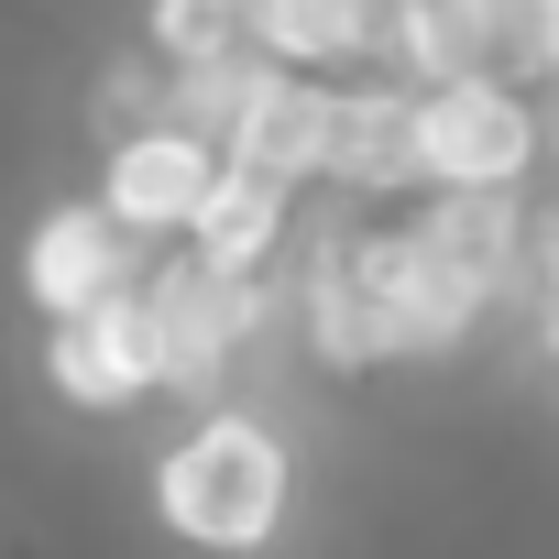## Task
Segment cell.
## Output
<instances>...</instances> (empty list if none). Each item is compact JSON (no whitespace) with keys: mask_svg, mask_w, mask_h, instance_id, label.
I'll list each match as a JSON object with an SVG mask.
<instances>
[{"mask_svg":"<svg viewBox=\"0 0 559 559\" xmlns=\"http://www.w3.org/2000/svg\"><path fill=\"white\" fill-rule=\"evenodd\" d=\"M143 493L187 559H274L308 504V450L263 395H209L165 428Z\"/></svg>","mask_w":559,"mask_h":559,"instance_id":"obj_1","label":"cell"},{"mask_svg":"<svg viewBox=\"0 0 559 559\" xmlns=\"http://www.w3.org/2000/svg\"><path fill=\"white\" fill-rule=\"evenodd\" d=\"M406 154H417V198H537L559 165L548 88L504 67L406 78Z\"/></svg>","mask_w":559,"mask_h":559,"instance_id":"obj_2","label":"cell"},{"mask_svg":"<svg viewBox=\"0 0 559 559\" xmlns=\"http://www.w3.org/2000/svg\"><path fill=\"white\" fill-rule=\"evenodd\" d=\"M143 319L165 352V406H209V395H252L241 373L263 362V341H286V286L230 274V263L176 241L143 263Z\"/></svg>","mask_w":559,"mask_h":559,"instance_id":"obj_3","label":"cell"},{"mask_svg":"<svg viewBox=\"0 0 559 559\" xmlns=\"http://www.w3.org/2000/svg\"><path fill=\"white\" fill-rule=\"evenodd\" d=\"M219 176H230V165H219V132H209V121H187V110H132V121H110L88 198H99L143 252H176V241H198Z\"/></svg>","mask_w":559,"mask_h":559,"instance_id":"obj_4","label":"cell"},{"mask_svg":"<svg viewBox=\"0 0 559 559\" xmlns=\"http://www.w3.org/2000/svg\"><path fill=\"white\" fill-rule=\"evenodd\" d=\"M143 241L78 187V198H56V209H34V230H23V252H12V286H23V308L56 330V319H88V308H121L132 286H143Z\"/></svg>","mask_w":559,"mask_h":559,"instance_id":"obj_5","label":"cell"},{"mask_svg":"<svg viewBox=\"0 0 559 559\" xmlns=\"http://www.w3.org/2000/svg\"><path fill=\"white\" fill-rule=\"evenodd\" d=\"M198 121L219 132V165H230V176H263V187H286V198H319V154H330V78L241 67Z\"/></svg>","mask_w":559,"mask_h":559,"instance_id":"obj_6","label":"cell"},{"mask_svg":"<svg viewBox=\"0 0 559 559\" xmlns=\"http://www.w3.org/2000/svg\"><path fill=\"white\" fill-rule=\"evenodd\" d=\"M45 395L67 417H143L165 406V352H154V319H143V286L121 308H88V319H56L45 352H34Z\"/></svg>","mask_w":559,"mask_h":559,"instance_id":"obj_7","label":"cell"},{"mask_svg":"<svg viewBox=\"0 0 559 559\" xmlns=\"http://www.w3.org/2000/svg\"><path fill=\"white\" fill-rule=\"evenodd\" d=\"M241 34L286 78H395V0H241Z\"/></svg>","mask_w":559,"mask_h":559,"instance_id":"obj_8","label":"cell"}]
</instances>
